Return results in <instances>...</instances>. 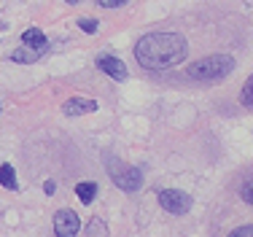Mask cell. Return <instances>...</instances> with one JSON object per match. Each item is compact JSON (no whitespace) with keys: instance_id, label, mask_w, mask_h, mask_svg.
I'll use <instances>...</instances> for the list:
<instances>
[{"instance_id":"3957f363","label":"cell","mask_w":253,"mask_h":237,"mask_svg":"<svg viewBox=\"0 0 253 237\" xmlns=\"http://www.w3.org/2000/svg\"><path fill=\"white\" fill-rule=\"evenodd\" d=\"M105 167H108V175L111 181L119 186L122 191H137L143 186V173L137 170L135 165H126L119 156H108L105 159Z\"/></svg>"},{"instance_id":"4fadbf2b","label":"cell","mask_w":253,"mask_h":237,"mask_svg":"<svg viewBox=\"0 0 253 237\" xmlns=\"http://www.w3.org/2000/svg\"><path fill=\"white\" fill-rule=\"evenodd\" d=\"M240 197H243L245 202H251V205H253V178L243 184V189H240Z\"/></svg>"},{"instance_id":"5bb4252c","label":"cell","mask_w":253,"mask_h":237,"mask_svg":"<svg viewBox=\"0 0 253 237\" xmlns=\"http://www.w3.org/2000/svg\"><path fill=\"white\" fill-rule=\"evenodd\" d=\"M78 27H81L84 33H89V35L97 33V22H94V19H81V22H78Z\"/></svg>"},{"instance_id":"8992f818","label":"cell","mask_w":253,"mask_h":237,"mask_svg":"<svg viewBox=\"0 0 253 237\" xmlns=\"http://www.w3.org/2000/svg\"><path fill=\"white\" fill-rule=\"evenodd\" d=\"M97 68L105 73V76H111L113 81H126V76H129V73H126V65L119 57H111V54H100Z\"/></svg>"},{"instance_id":"277c9868","label":"cell","mask_w":253,"mask_h":237,"mask_svg":"<svg viewBox=\"0 0 253 237\" xmlns=\"http://www.w3.org/2000/svg\"><path fill=\"white\" fill-rule=\"evenodd\" d=\"M159 205L172 216H186L191 208H194V199L180 189H162L159 191Z\"/></svg>"},{"instance_id":"5b68a950","label":"cell","mask_w":253,"mask_h":237,"mask_svg":"<svg viewBox=\"0 0 253 237\" xmlns=\"http://www.w3.org/2000/svg\"><path fill=\"white\" fill-rule=\"evenodd\" d=\"M78 229H81V218H78L76 210L62 208L54 213V235L57 237H76Z\"/></svg>"},{"instance_id":"ba28073f","label":"cell","mask_w":253,"mask_h":237,"mask_svg":"<svg viewBox=\"0 0 253 237\" xmlns=\"http://www.w3.org/2000/svg\"><path fill=\"white\" fill-rule=\"evenodd\" d=\"M22 46H25L27 51H33V54L41 57V54L49 48V38H46L38 27H30V30H25V35H22Z\"/></svg>"},{"instance_id":"9a60e30c","label":"cell","mask_w":253,"mask_h":237,"mask_svg":"<svg viewBox=\"0 0 253 237\" xmlns=\"http://www.w3.org/2000/svg\"><path fill=\"white\" fill-rule=\"evenodd\" d=\"M229 237H253V227H251V224H245V227H237Z\"/></svg>"},{"instance_id":"2e32d148","label":"cell","mask_w":253,"mask_h":237,"mask_svg":"<svg viewBox=\"0 0 253 237\" xmlns=\"http://www.w3.org/2000/svg\"><path fill=\"white\" fill-rule=\"evenodd\" d=\"M97 5H102V8H119V5H124V0H97Z\"/></svg>"},{"instance_id":"30bf717a","label":"cell","mask_w":253,"mask_h":237,"mask_svg":"<svg viewBox=\"0 0 253 237\" xmlns=\"http://www.w3.org/2000/svg\"><path fill=\"white\" fill-rule=\"evenodd\" d=\"M76 194H78V199H81L84 205H92V199L97 197V184H78L76 186Z\"/></svg>"},{"instance_id":"7a4b0ae2","label":"cell","mask_w":253,"mask_h":237,"mask_svg":"<svg viewBox=\"0 0 253 237\" xmlns=\"http://www.w3.org/2000/svg\"><path fill=\"white\" fill-rule=\"evenodd\" d=\"M234 70V57H229V54H210V57L205 59H197L194 65H189V78H194V81H221V78H226L229 73Z\"/></svg>"},{"instance_id":"7c38bea8","label":"cell","mask_w":253,"mask_h":237,"mask_svg":"<svg viewBox=\"0 0 253 237\" xmlns=\"http://www.w3.org/2000/svg\"><path fill=\"white\" fill-rule=\"evenodd\" d=\"M11 59H14V62H35V59H38V54L27 51V48L22 46V48H16V51L11 54Z\"/></svg>"},{"instance_id":"6da1fadb","label":"cell","mask_w":253,"mask_h":237,"mask_svg":"<svg viewBox=\"0 0 253 237\" xmlns=\"http://www.w3.org/2000/svg\"><path fill=\"white\" fill-rule=\"evenodd\" d=\"M189 54V41L180 33H148L135 44V59L140 68L165 70L183 62Z\"/></svg>"},{"instance_id":"9c48e42d","label":"cell","mask_w":253,"mask_h":237,"mask_svg":"<svg viewBox=\"0 0 253 237\" xmlns=\"http://www.w3.org/2000/svg\"><path fill=\"white\" fill-rule=\"evenodd\" d=\"M0 186H5V189H19V181H16V170L11 165H0Z\"/></svg>"},{"instance_id":"52a82bcc","label":"cell","mask_w":253,"mask_h":237,"mask_svg":"<svg viewBox=\"0 0 253 237\" xmlns=\"http://www.w3.org/2000/svg\"><path fill=\"white\" fill-rule=\"evenodd\" d=\"M94 111H97V102L89 100V97H70L62 105L65 116H86V113H94Z\"/></svg>"},{"instance_id":"e0dca14e","label":"cell","mask_w":253,"mask_h":237,"mask_svg":"<svg viewBox=\"0 0 253 237\" xmlns=\"http://www.w3.org/2000/svg\"><path fill=\"white\" fill-rule=\"evenodd\" d=\"M54 189H57V184H54V181H46L43 191H46V194H54Z\"/></svg>"},{"instance_id":"8fae6325","label":"cell","mask_w":253,"mask_h":237,"mask_svg":"<svg viewBox=\"0 0 253 237\" xmlns=\"http://www.w3.org/2000/svg\"><path fill=\"white\" fill-rule=\"evenodd\" d=\"M240 102H243L245 108H253V73L248 78H245L243 84V92H240Z\"/></svg>"}]
</instances>
